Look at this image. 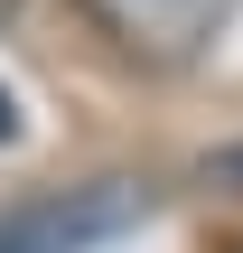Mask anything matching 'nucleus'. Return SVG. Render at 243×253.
<instances>
[{
  "instance_id": "obj_1",
  "label": "nucleus",
  "mask_w": 243,
  "mask_h": 253,
  "mask_svg": "<svg viewBox=\"0 0 243 253\" xmlns=\"http://www.w3.org/2000/svg\"><path fill=\"white\" fill-rule=\"evenodd\" d=\"M150 216V188L140 178H84V188H56V197H28L0 216V253H94L112 235H131Z\"/></svg>"
},
{
  "instance_id": "obj_2",
  "label": "nucleus",
  "mask_w": 243,
  "mask_h": 253,
  "mask_svg": "<svg viewBox=\"0 0 243 253\" xmlns=\"http://www.w3.org/2000/svg\"><path fill=\"white\" fill-rule=\"evenodd\" d=\"M84 9L112 28L122 56H150V66H187V56L234 19V0H84Z\"/></svg>"
},
{
  "instance_id": "obj_3",
  "label": "nucleus",
  "mask_w": 243,
  "mask_h": 253,
  "mask_svg": "<svg viewBox=\"0 0 243 253\" xmlns=\"http://www.w3.org/2000/svg\"><path fill=\"white\" fill-rule=\"evenodd\" d=\"M197 188H215V197H243V141H225V150H206V160H197Z\"/></svg>"
},
{
  "instance_id": "obj_4",
  "label": "nucleus",
  "mask_w": 243,
  "mask_h": 253,
  "mask_svg": "<svg viewBox=\"0 0 243 253\" xmlns=\"http://www.w3.org/2000/svg\"><path fill=\"white\" fill-rule=\"evenodd\" d=\"M9 141H19V94L0 84V150H9Z\"/></svg>"
}]
</instances>
